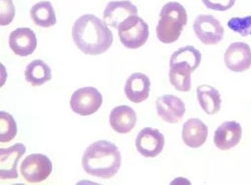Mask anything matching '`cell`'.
<instances>
[{
    "label": "cell",
    "instance_id": "14",
    "mask_svg": "<svg viewBox=\"0 0 251 185\" xmlns=\"http://www.w3.org/2000/svg\"><path fill=\"white\" fill-rule=\"evenodd\" d=\"M242 137L241 125L236 121H226L216 129L214 133V144L221 150L235 147Z\"/></svg>",
    "mask_w": 251,
    "mask_h": 185
},
{
    "label": "cell",
    "instance_id": "13",
    "mask_svg": "<svg viewBox=\"0 0 251 185\" xmlns=\"http://www.w3.org/2000/svg\"><path fill=\"white\" fill-rule=\"evenodd\" d=\"M9 46L16 55L28 56L34 52L37 46L36 35L30 28H17L9 35Z\"/></svg>",
    "mask_w": 251,
    "mask_h": 185
},
{
    "label": "cell",
    "instance_id": "12",
    "mask_svg": "<svg viewBox=\"0 0 251 185\" xmlns=\"http://www.w3.org/2000/svg\"><path fill=\"white\" fill-rule=\"evenodd\" d=\"M26 152V147L23 143H16L8 148L0 150V177L1 179H15L18 176L17 164L19 159Z\"/></svg>",
    "mask_w": 251,
    "mask_h": 185
},
{
    "label": "cell",
    "instance_id": "3",
    "mask_svg": "<svg viewBox=\"0 0 251 185\" xmlns=\"http://www.w3.org/2000/svg\"><path fill=\"white\" fill-rule=\"evenodd\" d=\"M187 11L178 2L166 3L160 12V20L156 27L157 37L163 43H174L181 36L187 24Z\"/></svg>",
    "mask_w": 251,
    "mask_h": 185
},
{
    "label": "cell",
    "instance_id": "4",
    "mask_svg": "<svg viewBox=\"0 0 251 185\" xmlns=\"http://www.w3.org/2000/svg\"><path fill=\"white\" fill-rule=\"evenodd\" d=\"M119 37L125 47L137 49L142 47L149 38V25L138 15L131 16L119 26Z\"/></svg>",
    "mask_w": 251,
    "mask_h": 185
},
{
    "label": "cell",
    "instance_id": "17",
    "mask_svg": "<svg viewBox=\"0 0 251 185\" xmlns=\"http://www.w3.org/2000/svg\"><path fill=\"white\" fill-rule=\"evenodd\" d=\"M137 123V114L133 108L121 105L114 108L110 114V124L112 128L121 134L129 133Z\"/></svg>",
    "mask_w": 251,
    "mask_h": 185
},
{
    "label": "cell",
    "instance_id": "10",
    "mask_svg": "<svg viewBox=\"0 0 251 185\" xmlns=\"http://www.w3.org/2000/svg\"><path fill=\"white\" fill-rule=\"evenodd\" d=\"M156 108L158 115L168 123L179 122L186 112L183 100L171 94L160 96L156 101Z\"/></svg>",
    "mask_w": 251,
    "mask_h": 185
},
{
    "label": "cell",
    "instance_id": "16",
    "mask_svg": "<svg viewBox=\"0 0 251 185\" xmlns=\"http://www.w3.org/2000/svg\"><path fill=\"white\" fill-rule=\"evenodd\" d=\"M208 127L199 118L187 120L182 130V138L185 144L191 148L201 147L207 140Z\"/></svg>",
    "mask_w": 251,
    "mask_h": 185
},
{
    "label": "cell",
    "instance_id": "11",
    "mask_svg": "<svg viewBox=\"0 0 251 185\" xmlns=\"http://www.w3.org/2000/svg\"><path fill=\"white\" fill-rule=\"evenodd\" d=\"M134 15H138V8L131 1H111L104 8L103 22L118 29L125 20Z\"/></svg>",
    "mask_w": 251,
    "mask_h": 185
},
{
    "label": "cell",
    "instance_id": "15",
    "mask_svg": "<svg viewBox=\"0 0 251 185\" xmlns=\"http://www.w3.org/2000/svg\"><path fill=\"white\" fill-rule=\"evenodd\" d=\"M150 87V78L147 75L137 72L127 79L125 85V93L130 101L134 103H141L149 97Z\"/></svg>",
    "mask_w": 251,
    "mask_h": 185
},
{
    "label": "cell",
    "instance_id": "8",
    "mask_svg": "<svg viewBox=\"0 0 251 185\" xmlns=\"http://www.w3.org/2000/svg\"><path fill=\"white\" fill-rule=\"evenodd\" d=\"M165 137L155 128L146 127L142 129L136 138V148L145 157L154 158L164 148Z\"/></svg>",
    "mask_w": 251,
    "mask_h": 185
},
{
    "label": "cell",
    "instance_id": "24",
    "mask_svg": "<svg viewBox=\"0 0 251 185\" xmlns=\"http://www.w3.org/2000/svg\"><path fill=\"white\" fill-rule=\"evenodd\" d=\"M228 27L243 37L251 35V15L231 18L228 21Z\"/></svg>",
    "mask_w": 251,
    "mask_h": 185
},
{
    "label": "cell",
    "instance_id": "26",
    "mask_svg": "<svg viewBox=\"0 0 251 185\" xmlns=\"http://www.w3.org/2000/svg\"><path fill=\"white\" fill-rule=\"evenodd\" d=\"M236 0H202L203 4L211 10L226 11L232 8Z\"/></svg>",
    "mask_w": 251,
    "mask_h": 185
},
{
    "label": "cell",
    "instance_id": "25",
    "mask_svg": "<svg viewBox=\"0 0 251 185\" xmlns=\"http://www.w3.org/2000/svg\"><path fill=\"white\" fill-rule=\"evenodd\" d=\"M1 2V14H0V24L1 26L8 25L14 18L15 8L11 0H0Z\"/></svg>",
    "mask_w": 251,
    "mask_h": 185
},
{
    "label": "cell",
    "instance_id": "2",
    "mask_svg": "<svg viewBox=\"0 0 251 185\" xmlns=\"http://www.w3.org/2000/svg\"><path fill=\"white\" fill-rule=\"evenodd\" d=\"M122 163L119 148L107 140L94 142L82 155L81 165L85 171L95 177L110 179L115 176Z\"/></svg>",
    "mask_w": 251,
    "mask_h": 185
},
{
    "label": "cell",
    "instance_id": "9",
    "mask_svg": "<svg viewBox=\"0 0 251 185\" xmlns=\"http://www.w3.org/2000/svg\"><path fill=\"white\" fill-rule=\"evenodd\" d=\"M224 62L233 72H243L251 67V48L244 42L230 44L224 53Z\"/></svg>",
    "mask_w": 251,
    "mask_h": 185
},
{
    "label": "cell",
    "instance_id": "19",
    "mask_svg": "<svg viewBox=\"0 0 251 185\" xmlns=\"http://www.w3.org/2000/svg\"><path fill=\"white\" fill-rule=\"evenodd\" d=\"M25 76L32 86H40L51 79V69L43 60H33L27 65Z\"/></svg>",
    "mask_w": 251,
    "mask_h": 185
},
{
    "label": "cell",
    "instance_id": "21",
    "mask_svg": "<svg viewBox=\"0 0 251 185\" xmlns=\"http://www.w3.org/2000/svg\"><path fill=\"white\" fill-rule=\"evenodd\" d=\"M30 16L34 24L39 27H50L56 23L55 12L50 1H40L34 4L30 10Z\"/></svg>",
    "mask_w": 251,
    "mask_h": 185
},
{
    "label": "cell",
    "instance_id": "7",
    "mask_svg": "<svg viewBox=\"0 0 251 185\" xmlns=\"http://www.w3.org/2000/svg\"><path fill=\"white\" fill-rule=\"evenodd\" d=\"M193 29L198 39L206 45L218 44L224 36V28L219 20L209 14L197 16Z\"/></svg>",
    "mask_w": 251,
    "mask_h": 185
},
{
    "label": "cell",
    "instance_id": "1",
    "mask_svg": "<svg viewBox=\"0 0 251 185\" xmlns=\"http://www.w3.org/2000/svg\"><path fill=\"white\" fill-rule=\"evenodd\" d=\"M73 39L77 48L88 55H100L113 44L114 36L108 25L93 14H85L75 20Z\"/></svg>",
    "mask_w": 251,
    "mask_h": 185
},
{
    "label": "cell",
    "instance_id": "6",
    "mask_svg": "<svg viewBox=\"0 0 251 185\" xmlns=\"http://www.w3.org/2000/svg\"><path fill=\"white\" fill-rule=\"evenodd\" d=\"M70 104L75 113L89 116L100 109L102 104V96L95 87H82L73 93Z\"/></svg>",
    "mask_w": 251,
    "mask_h": 185
},
{
    "label": "cell",
    "instance_id": "18",
    "mask_svg": "<svg viewBox=\"0 0 251 185\" xmlns=\"http://www.w3.org/2000/svg\"><path fill=\"white\" fill-rule=\"evenodd\" d=\"M197 98L203 111L208 115L219 112L221 108V95L219 91L210 85H199L197 88Z\"/></svg>",
    "mask_w": 251,
    "mask_h": 185
},
{
    "label": "cell",
    "instance_id": "5",
    "mask_svg": "<svg viewBox=\"0 0 251 185\" xmlns=\"http://www.w3.org/2000/svg\"><path fill=\"white\" fill-rule=\"evenodd\" d=\"M24 178L30 183H39L47 180L52 172V163L44 154H30L20 165Z\"/></svg>",
    "mask_w": 251,
    "mask_h": 185
},
{
    "label": "cell",
    "instance_id": "23",
    "mask_svg": "<svg viewBox=\"0 0 251 185\" xmlns=\"http://www.w3.org/2000/svg\"><path fill=\"white\" fill-rule=\"evenodd\" d=\"M17 134V125L13 116L5 111L0 112V141H11Z\"/></svg>",
    "mask_w": 251,
    "mask_h": 185
},
{
    "label": "cell",
    "instance_id": "22",
    "mask_svg": "<svg viewBox=\"0 0 251 185\" xmlns=\"http://www.w3.org/2000/svg\"><path fill=\"white\" fill-rule=\"evenodd\" d=\"M191 74L192 71L182 65L172 64L170 65L169 79L171 84L182 92H188L191 90Z\"/></svg>",
    "mask_w": 251,
    "mask_h": 185
},
{
    "label": "cell",
    "instance_id": "20",
    "mask_svg": "<svg viewBox=\"0 0 251 185\" xmlns=\"http://www.w3.org/2000/svg\"><path fill=\"white\" fill-rule=\"evenodd\" d=\"M201 52L193 46H185L175 51L170 59V65L178 64L194 72L201 62Z\"/></svg>",
    "mask_w": 251,
    "mask_h": 185
}]
</instances>
